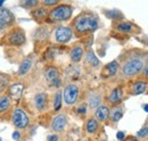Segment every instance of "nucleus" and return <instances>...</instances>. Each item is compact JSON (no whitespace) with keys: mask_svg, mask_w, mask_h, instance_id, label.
Listing matches in <instances>:
<instances>
[{"mask_svg":"<svg viewBox=\"0 0 148 141\" xmlns=\"http://www.w3.org/2000/svg\"><path fill=\"white\" fill-rule=\"evenodd\" d=\"M38 3H39V1H37V0H29V1H23V2H22V5H23V6H25L26 8L36 7Z\"/></svg>","mask_w":148,"mask_h":141,"instance_id":"c756f323","label":"nucleus"},{"mask_svg":"<svg viewBox=\"0 0 148 141\" xmlns=\"http://www.w3.org/2000/svg\"><path fill=\"white\" fill-rule=\"evenodd\" d=\"M116 30L121 31V32H130L132 30V24L131 23H128V22H123V23H119L116 24Z\"/></svg>","mask_w":148,"mask_h":141,"instance_id":"b1692460","label":"nucleus"},{"mask_svg":"<svg viewBox=\"0 0 148 141\" xmlns=\"http://www.w3.org/2000/svg\"><path fill=\"white\" fill-rule=\"evenodd\" d=\"M99 26L98 18L90 14L80 15L74 21V29L79 33H88L97 30Z\"/></svg>","mask_w":148,"mask_h":141,"instance_id":"f257e3e1","label":"nucleus"},{"mask_svg":"<svg viewBox=\"0 0 148 141\" xmlns=\"http://www.w3.org/2000/svg\"><path fill=\"white\" fill-rule=\"evenodd\" d=\"M9 106H10L9 98L6 97V96H5V97H1V99H0V113L7 110V109L9 108Z\"/></svg>","mask_w":148,"mask_h":141,"instance_id":"a878e982","label":"nucleus"},{"mask_svg":"<svg viewBox=\"0 0 148 141\" xmlns=\"http://www.w3.org/2000/svg\"><path fill=\"white\" fill-rule=\"evenodd\" d=\"M86 129H87V132H88V133H95V132L97 131V129H98V122H97L95 118H90V120L87 122Z\"/></svg>","mask_w":148,"mask_h":141,"instance_id":"5701e85b","label":"nucleus"},{"mask_svg":"<svg viewBox=\"0 0 148 141\" xmlns=\"http://www.w3.org/2000/svg\"><path fill=\"white\" fill-rule=\"evenodd\" d=\"M147 90V83L144 81H138L132 86V93L133 94H141Z\"/></svg>","mask_w":148,"mask_h":141,"instance_id":"a211bd4d","label":"nucleus"},{"mask_svg":"<svg viewBox=\"0 0 148 141\" xmlns=\"http://www.w3.org/2000/svg\"><path fill=\"white\" fill-rule=\"evenodd\" d=\"M63 97H64V101L67 105H73L74 103L77 100V97H79V88H77V86H75V84L66 86L65 89H64Z\"/></svg>","mask_w":148,"mask_h":141,"instance_id":"20e7f679","label":"nucleus"},{"mask_svg":"<svg viewBox=\"0 0 148 141\" xmlns=\"http://www.w3.org/2000/svg\"><path fill=\"white\" fill-rule=\"evenodd\" d=\"M3 3H5V1H0V7H1V6L3 5Z\"/></svg>","mask_w":148,"mask_h":141,"instance_id":"4c0bfd02","label":"nucleus"},{"mask_svg":"<svg viewBox=\"0 0 148 141\" xmlns=\"http://www.w3.org/2000/svg\"><path fill=\"white\" fill-rule=\"evenodd\" d=\"M108 100L111 104H119L122 100V90L120 88H115L112 90L111 94L108 96Z\"/></svg>","mask_w":148,"mask_h":141,"instance_id":"dca6fc26","label":"nucleus"},{"mask_svg":"<svg viewBox=\"0 0 148 141\" xmlns=\"http://www.w3.org/2000/svg\"><path fill=\"white\" fill-rule=\"evenodd\" d=\"M45 76L47 81L53 86V87H59L62 84L60 77H59V72L54 66H49L45 70Z\"/></svg>","mask_w":148,"mask_h":141,"instance_id":"423d86ee","label":"nucleus"},{"mask_svg":"<svg viewBox=\"0 0 148 141\" xmlns=\"http://www.w3.org/2000/svg\"><path fill=\"white\" fill-rule=\"evenodd\" d=\"M62 101H63V94L60 91H57L55 96V100H54V109L56 112H58L62 107Z\"/></svg>","mask_w":148,"mask_h":141,"instance_id":"393cba45","label":"nucleus"},{"mask_svg":"<svg viewBox=\"0 0 148 141\" xmlns=\"http://www.w3.org/2000/svg\"><path fill=\"white\" fill-rule=\"evenodd\" d=\"M32 64H33V60H32V58H25L23 62H22V64H21V66H19L18 68V75H25V74H27L30 70H31V67H32Z\"/></svg>","mask_w":148,"mask_h":141,"instance_id":"2eb2a0df","label":"nucleus"},{"mask_svg":"<svg viewBox=\"0 0 148 141\" xmlns=\"http://www.w3.org/2000/svg\"><path fill=\"white\" fill-rule=\"evenodd\" d=\"M66 123H67V118L65 115H58L56 116L51 123V129L55 131V132H60L65 129L66 126Z\"/></svg>","mask_w":148,"mask_h":141,"instance_id":"9d476101","label":"nucleus"},{"mask_svg":"<svg viewBox=\"0 0 148 141\" xmlns=\"http://www.w3.org/2000/svg\"><path fill=\"white\" fill-rule=\"evenodd\" d=\"M117 70H119V64H117L116 60H113V62L108 63V64L103 68L101 76H103V77H112V76H114V75L117 73Z\"/></svg>","mask_w":148,"mask_h":141,"instance_id":"9b49d317","label":"nucleus"},{"mask_svg":"<svg viewBox=\"0 0 148 141\" xmlns=\"http://www.w3.org/2000/svg\"><path fill=\"white\" fill-rule=\"evenodd\" d=\"M144 110H145V112H147V113H148V104H146V105H144Z\"/></svg>","mask_w":148,"mask_h":141,"instance_id":"e433bc0d","label":"nucleus"},{"mask_svg":"<svg viewBox=\"0 0 148 141\" xmlns=\"http://www.w3.org/2000/svg\"><path fill=\"white\" fill-rule=\"evenodd\" d=\"M13 21H14V16L8 9L0 8V29L9 25Z\"/></svg>","mask_w":148,"mask_h":141,"instance_id":"1a4fd4ad","label":"nucleus"},{"mask_svg":"<svg viewBox=\"0 0 148 141\" xmlns=\"http://www.w3.org/2000/svg\"><path fill=\"white\" fill-rule=\"evenodd\" d=\"M137 137H138V138H147L148 137V126L141 127V129L137 132Z\"/></svg>","mask_w":148,"mask_h":141,"instance_id":"c85d7f7f","label":"nucleus"},{"mask_svg":"<svg viewBox=\"0 0 148 141\" xmlns=\"http://www.w3.org/2000/svg\"><path fill=\"white\" fill-rule=\"evenodd\" d=\"M87 112V108L84 107V106H82V107H79L77 108V113H80V114H84Z\"/></svg>","mask_w":148,"mask_h":141,"instance_id":"f704fd0d","label":"nucleus"},{"mask_svg":"<svg viewBox=\"0 0 148 141\" xmlns=\"http://www.w3.org/2000/svg\"><path fill=\"white\" fill-rule=\"evenodd\" d=\"M73 14V8L69 5H59L49 13V17L55 22H64L70 19Z\"/></svg>","mask_w":148,"mask_h":141,"instance_id":"f03ea898","label":"nucleus"},{"mask_svg":"<svg viewBox=\"0 0 148 141\" xmlns=\"http://www.w3.org/2000/svg\"><path fill=\"white\" fill-rule=\"evenodd\" d=\"M86 63H88L92 67H98L99 64H100L99 59L97 58V56L92 51H88V53H86Z\"/></svg>","mask_w":148,"mask_h":141,"instance_id":"6ab92c4d","label":"nucleus"},{"mask_svg":"<svg viewBox=\"0 0 148 141\" xmlns=\"http://www.w3.org/2000/svg\"><path fill=\"white\" fill-rule=\"evenodd\" d=\"M13 123L18 129H24L29 125V117L22 109H16L13 114Z\"/></svg>","mask_w":148,"mask_h":141,"instance_id":"0eeeda50","label":"nucleus"},{"mask_svg":"<svg viewBox=\"0 0 148 141\" xmlns=\"http://www.w3.org/2000/svg\"><path fill=\"white\" fill-rule=\"evenodd\" d=\"M101 103V96L98 93H93L89 98V106L91 108H98Z\"/></svg>","mask_w":148,"mask_h":141,"instance_id":"aec40b11","label":"nucleus"},{"mask_svg":"<svg viewBox=\"0 0 148 141\" xmlns=\"http://www.w3.org/2000/svg\"><path fill=\"white\" fill-rule=\"evenodd\" d=\"M47 10L43 9V8H39V9H36L34 12H32V15L36 18H43L47 16Z\"/></svg>","mask_w":148,"mask_h":141,"instance_id":"cd10ccee","label":"nucleus"},{"mask_svg":"<svg viewBox=\"0 0 148 141\" xmlns=\"http://www.w3.org/2000/svg\"><path fill=\"white\" fill-rule=\"evenodd\" d=\"M47 140L48 141H58V137H57L56 134H50V136H48Z\"/></svg>","mask_w":148,"mask_h":141,"instance_id":"473e14b6","label":"nucleus"},{"mask_svg":"<svg viewBox=\"0 0 148 141\" xmlns=\"http://www.w3.org/2000/svg\"><path fill=\"white\" fill-rule=\"evenodd\" d=\"M0 141H1V139H0Z\"/></svg>","mask_w":148,"mask_h":141,"instance_id":"58836bf2","label":"nucleus"},{"mask_svg":"<svg viewBox=\"0 0 148 141\" xmlns=\"http://www.w3.org/2000/svg\"><path fill=\"white\" fill-rule=\"evenodd\" d=\"M47 94L45 92H41V93H38L34 98V104H36V107H37L39 110H43L47 106Z\"/></svg>","mask_w":148,"mask_h":141,"instance_id":"4468645a","label":"nucleus"},{"mask_svg":"<svg viewBox=\"0 0 148 141\" xmlns=\"http://www.w3.org/2000/svg\"><path fill=\"white\" fill-rule=\"evenodd\" d=\"M143 70H144V74H145V76H147L148 77V64L144 67V68H143Z\"/></svg>","mask_w":148,"mask_h":141,"instance_id":"c9c22d12","label":"nucleus"},{"mask_svg":"<svg viewBox=\"0 0 148 141\" xmlns=\"http://www.w3.org/2000/svg\"><path fill=\"white\" fill-rule=\"evenodd\" d=\"M144 68V62L140 58H131L129 59L122 67V73L125 76H133L136 74H138L139 72H141Z\"/></svg>","mask_w":148,"mask_h":141,"instance_id":"7ed1b4c3","label":"nucleus"},{"mask_svg":"<svg viewBox=\"0 0 148 141\" xmlns=\"http://www.w3.org/2000/svg\"><path fill=\"white\" fill-rule=\"evenodd\" d=\"M9 83V76L7 74H0V90L6 89Z\"/></svg>","mask_w":148,"mask_h":141,"instance_id":"bb28decb","label":"nucleus"},{"mask_svg":"<svg viewBox=\"0 0 148 141\" xmlns=\"http://www.w3.org/2000/svg\"><path fill=\"white\" fill-rule=\"evenodd\" d=\"M25 34L22 30H15L13 31L10 34H9V38H8V41L10 44L13 46H22L25 43Z\"/></svg>","mask_w":148,"mask_h":141,"instance_id":"6e6552de","label":"nucleus"},{"mask_svg":"<svg viewBox=\"0 0 148 141\" xmlns=\"http://www.w3.org/2000/svg\"><path fill=\"white\" fill-rule=\"evenodd\" d=\"M95 117H96V121L105 122L110 117V109H108V107L107 106H99L96 109Z\"/></svg>","mask_w":148,"mask_h":141,"instance_id":"f8f14e48","label":"nucleus"},{"mask_svg":"<svg viewBox=\"0 0 148 141\" xmlns=\"http://www.w3.org/2000/svg\"><path fill=\"white\" fill-rule=\"evenodd\" d=\"M104 14L111 19H122L123 14L117 9H111V10H104Z\"/></svg>","mask_w":148,"mask_h":141,"instance_id":"412c9836","label":"nucleus"},{"mask_svg":"<svg viewBox=\"0 0 148 141\" xmlns=\"http://www.w3.org/2000/svg\"><path fill=\"white\" fill-rule=\"evenodd\" d=\"M73 36V32L70 27L66 26H59L55 31V39L58 43H66L69 42Z\"/></svg>","mask_w":148,"mask_h":141,"instance_id":"39448f33","label":"nucleus"},{"mask_svg":"<svg viewBox=\"0 0 148 141\" xmlns=\"http://www.w3.org/2000/svg\"><path fill=\"white\" fill-rule=\"evenodd\" d=\"M116 138H117V140H123V139L125 138V133H124V132H122V131H120V132H117Z\"/></svg>","mask_w":148,"mask_h":141,"instance_id":"2f4dec72","label":"nucleus"},{"mask_svg":"<svg viewBox=\"0 0 148 141\" xmlns=\"http://www.w3.org/2000/svg\"><path fill=\"white\" fill-rule=\"evenodd\" d=\"M42 3L47 5V6H54V5L58 3V1L57 0H45V1H42Z\"/></svg>","mask_w":148,"mask_h":141,"instance_id":"7c9ffc66","label":"nucleus"},{"mask_svg":"<svg viewBox=\"0 0 148 141\" xmlns=\"http://www.w3.org/2000/svg\"><path fill=\"white\" fill-rule=\"evenodd\" d=\"M19 138H21V133H19L18 131H15V132L13 133V139H14V140H18Z\"/></svg>","mask_w":148,"mask_h":141,"instance_id":"72a5a7b5","label":"nucleus"},{"mask_svg":"<svg viewBox=\"0 0 148 141\" xmlns=\"http://www.w3.org/2000/svg\"><path fill=\"white\" fill-rule=\"evenodd\" d=\"M83 53H84V51H83L82 47H74L73 49L71 50V53H70V56H71V59L73 60L74 63H77V62L81 60Z\"/></svg>","mask_w":148,"mask_h":141,"instance_id":"f3484780","label":"nucleus"},{"mask_svg":"<svg viewBox=\"0 0 148 141\" xmlns=\"http://www.w3.org/2000/svg\"><path fill=\"white\" fill-rule=\"evenodd\" d=\"M23 90H24V86L21 84V83H15L13 86H10L9 88V94L12 98L18 100L22 97V93H23Z\"/></svg>","mask_w":148,"mask_h":141,"instance_id":"ddd939ff","label":"nucleus"},{"mask_svg":"<svg viewBox=\"0 0 148 141\" xmlns=\"http://www.w3.org/2000/svg\"><path fill=\"white\" fill-rule=\"evenodd\" d=\"M123 116V109L122 107H115L111 114V120L113 122H119Z\"/></svg>","mask_w":148,"mask_h":141,"instance_id":"4be33fe9","label":"nucleus"}]
</instances>
